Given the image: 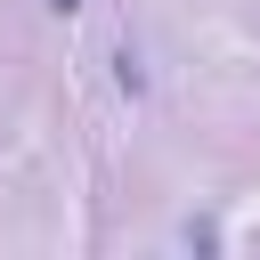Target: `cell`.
Listing matches in <instances>:
<instances>
[{
    "instance_id": "1",
    "label": "cell",
    "mask_w": 260,
    "mask_h": 260,
    "mask_svg": "<svg viewBox=\"0 0 260 260\" xmlns=\"http://www.w3.org/2000/svg\"><path fill=\"white\" fill-rule=\"evenodd\" d=\"M41 8H57V16H73V8H81V0H41Z\"/></svg>"
}]
</instances>
